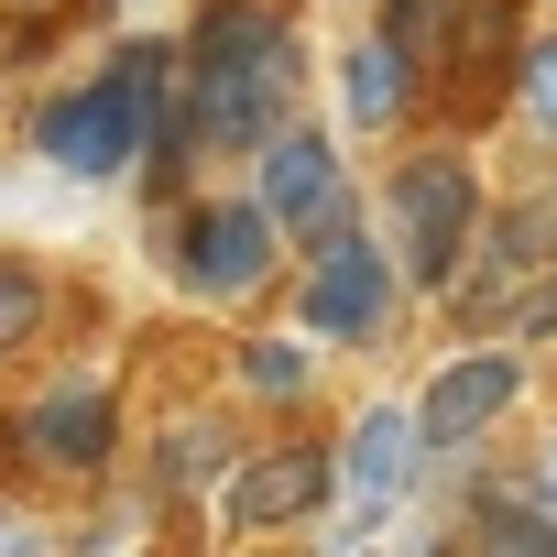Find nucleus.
Returning a JSON list of instances; mask_svg holds the SVG:
<instances>
[{"label": "nucleus", "instance_id": "nucleus-4", "mask_svg": "<svg viewBox=\"0 0 557 557\" xmlns=\"http://www.w3.org/2000/svg\"><path fill=\"white\" fill-rule=\"evenodd\" d=\"M296 318H307L329 350H372V339L405 318V262H394V240H372L361 219H350V230H329V240H307Z\"/></svg>", "mask_w": 557, "mask_h": 557}, {"label": "nucleus", "instance_id": "nucleus-19", "mask_svg": "<svg viewBox=\"0 0 557 557\" xmlns=\"http://www.w3.org/2000/svg\"><path fill=\"white\" fill-rule=\"evenodd\" d=\"M513 339H557V262L524 285V307H513Z\"/></svg>", "mask_w": 557, "mask_h": 557}, {"label": "nucleus", "instance_id": "nucleus-7", "mask_svg": "<svg viewBox=\"0 0 557 557\" xmlns=\"http://www.w3.org/2000/svg\"><path fill=\"white\" fill-rule=\"evenodd\" d=\"M557 262V208H503V219H481V240H470V262H459V318H470V339L481 329H513V307H524V285Z\"/></svg>", "mask_w": 557, "mask_h": 557}, {"label": "nucleus", "instance_id": "nucleus-1", "mask_svg": "<svg viewBox=\"0 0 557 557\" xmlns=\"http://www.w3.org/2000/svg\"><path fill=\"white\" fill-rule=\"evenodd\" d=\"M296 88H307L296 23L273 0H208L175 66V153H262L296 121Z\"/></svg>", "mask_w": 557, "mask_h": 557}, {"label": "nucleus", "instance_id": "nucleus-2", "mask_svg": "<svg viewBox=\"0 0 557 557\" xmlns=\"http://www.w3.org/2000/svg\"><path fill=\"white\" fill-rule=\"evenodd\" d=\"M175 66H186V45L132 34L88 88H66V99L34 110V153L66 164V175H88V186H110L132 164H164L175 153Z\"/></svg>", "mask_w": 557, "mask_h": 557}, {"label": "nucleus", "instance_id": "nucleus-15", "mask_svg": "<svg viewBox=\"0 0 557 557\" xmlns=\"http://www.w3.org/2000/svg\"><path fill=\"white\" fill-rule=\"evenodd\" d=\"M240 394H251V405H307V394H318V329L251 339V350H240Z\"/></svg>", "mask_w": 557, "mask_h": 557}, {"label": "nucleus", "instance_id": "nucleus-13", "mask_svg": "<svg viewBox=\"0 0 557 557\" xmlns=\"http://www.w3.org/2000/svg\"><path fill=\"white\" fill-rule=\"evenodd\" d=\"M230 459H240L230 416H219V405H186V416L164 426V448H153V481H164V492H219Z\"/></svg>", "mask_w": 557, "mask_h": 557}, {"label": "nucleus", "instance_id": "nucleus-11", "mask_svg": "<svg viewBox=\"0 0 557 557\" xmlns=\"http://www.w3.org/2000/svg\"><path fill=\"white\" fill-rule=\"evenodd\" d=\"M110 437H121V394L110 383H55L45 405H23V448L45 470H99Z\"/></svg>", "mask_w": 557, "mask_h": 557}, {"label": "nucleus", "instance_id": "nucleus-9", "mask_svg": "<svg viewBox=\"0 0 557 557\" xmlns=\"http://www.w3.org/2000/svg\"><path fill=\"white\" fill-rule=\"evenodd\" d=\"M416 470H426V416L416 405H361L350 437H339V492L361 513H394L416 492Z\"/></svg>", "mask_w": 557, "mask_h": 557}, {"label": "nucleus", "instance_id": "nucleus-18", "mask_svg": "<svg viewBox=\"0 0 557 557\" xmlns=\"http://www.w3.org/2000/svg\"><path fill=\"white\" fill-rule=\"evenodd\" d=\"M448 12H470V0H394V12H383V34H405L416 55H448L437 34H448Z\"/></svg>", "mask_w": 557, "mask_h": 557}, {"label": "nucleus", "instance_id": "nucleus-5", "mask_svg": "<svg viewBox=\"0 0 557 557\" xmlns=\"http://www.w3.org/2000/svg\"><path fill=\"white\" fill-rule=\"evenodd\" d=\"M164 251H175V285L197 307H251L273 285V262H285V230H273L262 197H197V208H175Z\"/></svg>", "mask_w": 557, "mask_h": 557}, {"label": "nucleus", "instance_id": "nucleus-12", "mask_svg": "<svg viewBox=\"0 0 557 557\" xmlns=\"http://www.w3.org/2000/svg\"><path fill=\"white\" fill-rule=\"evenodd\" d=\"M416 77H426V55L405 45V34H361L350 55H339V99H350V132H405V110H416Z\"/></svg>", "mask_w": 557, "mask_h": 557}, {"label": "nucleus", "instance_id": "nucleus-16", "mask_svg": "<svg viewBox=\"0 0 557 557\" xmlns=\"http://www.w3.org/2000/svg\"><path fill=\"white\" fill-rule=\"evenodd\" d=\"M45 318H55V273L23 262V251H0V350H23Z\"/></svg>", "mask_w": 557, "mask_h": 557}, {"label": "nucleus", "instance_id": "nucleus-14", "mask_svg": "<svg viewBox=\"0 0 557 557\" xmlns=\"http://www.w3.org/2000/svg\"><path fill=\"white\" fill-rule=\"evenodd\" d=\"M459 524H470L481 546H524V557H557V503H524L513 481H481Z\"/></svg>", "mask_w": 557, "mask_h": 557}, {"label": "nucleus", "instance_id": "nucleus-21", "mask_svg": "<svg viewBox=\"0 0 557 557\" xmlns=\"http://www.w3.org/2000/svg\"><path fill=\"white\" fill-rule=\"evenodd\" d=\"M0 535H12V513H0Z\"/></svg>", "mask_w": 557, "mask_h": 557}, {"label": "nucleus", "instance_id": "nucleus-8", "mask_svg": "<svg viewBox=\"0 0 557 557\" xmlns=\"http://www.w3.org/2000/svg\"><path fill=\"white\" fill-rule=\"evenodd\" d=\"M513 394H524V361L503 350V339H481V350H459L426 394H416V416H426V448L437 459H459V448H481L503 416H513Z\"/></svg>", "mask_w": 557, "mask_h": 557}, {"label": "nucleus", "instance_id": "nucleus-3", "mask_svg": "<svg viewBox=\"0 0 557 557\" xmlns=\"http://www.w3.org/2000/svg\"><path fill=\"white\" fill-rule=\"evenodd\" d=\"M383 230H394L405 285H459V262L481 240V175L459 153H405L383 186Z\"/></svg>", "mask_w": 557, "mask_h": 557}, {"label": "nucleus", "instance_id": "nucleus-10", "mask_svg": "<svg viewBox=\"0 0 557 557\" xmlns=\"http://www.w3.org/2000/svg\"><path fill=\"white\" fill-rule=\"evenodd\" d=\"M329 492H339V459H329V448H262V459L219 492V513H230V535H273V524H307Z\"/></svg>", "mask_w": 557, "mask_h": 557}, {"label": "nucleus", "instance_id": "nucleus-17", "mask_svg": "<svg viewBox=\"0 0 557 557\" xmlns=\"http://www.w3.org/2000/svg\"><path fill=\"white\" fill-rule=\"evenodd\" d=\"M513 99H524V132H546V143H557V34H546V45H524V88H513Z\"/></svg>", "mask_w": 557, "mask_h": 557}, {"label": "nucleus", "instance_id": "nucleus-6", "mask_svg": "<svg viewBox=\"0 0 557 557\" xmlns=\"http://www.w3.org/2000/svg\"><path fill=\"white\" fill-rule=\"evenodd\" d=\"M251 197L273 208V230H285L296 251L361 219V197H350V164H339V132H318L307 110H296L285 132H273V143L251 153Z\"/></svg>", "mask_w": 557, "mask_h": 557}, {"label": "nucleus", "instance_id": "nucleus-20", "mask_svg": "<svg viewBox=\"0 0 557 557\" xmlns=\"http://www.w3.org/2000/svg\"><path fill=\"white\" fill-rule=\"evenodd\" d=\"M535 492H546V503H557V437H546V459H535Z\"/></svg>", "mask_w": 557, "mask_h": 557}]
</instances>
